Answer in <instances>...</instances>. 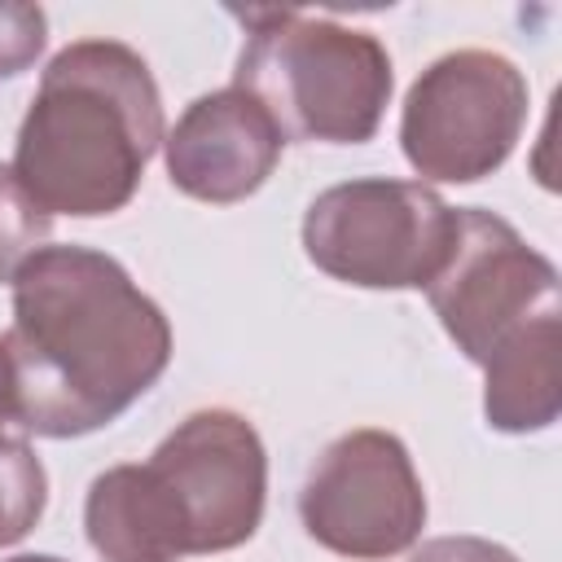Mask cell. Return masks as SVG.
I'll return each mask as SVG.
<instances>
[{"label": "cell", "mask_w": 562, "mask_h": 562, "mask_svg": "<svg viewBox=\"0 0 562 562\" xmlns=\"http://www.w3.org/2000/svg\"><path fill=\"white\" fill-rule=\"evenodd\" d=\"M0 338L13 426L79 439L119 422L171 364V325L127 268L92 246H40L13 272Z\"/></svg>", "instance_id": "obj_1"}, {"label": "cell", "mask_w": 562, "mask_h": 562, "mask_svg": "<svg viewBox=\"0 0 562 562\" xmlns=\"http://www.w3.org/2000/svg\"><path fill=\"white\" fill-rule=\"evenodd\" d=\"M268 505V452L233 408L189 413L145 465H110L83 501L105 562H184L246 544Z\"/></svg>", "instance_id": "obj_2"}, {"label": "cell", "mask_w": 562, "mask_h": 562, "mask_svg": "<svg viewBox=\"0 0 562 562\" xmlns=\"http://www.w3.org/2000/svg\"><path fill=\"white\" fill-rule=\"evenodd\" d=\"M162 136L149 61L119 40H75L40 75L13 176L48 215H114L136 198Z\"/></svg>", "instance_id": "obj_3"}, {"label": "cell", "mask_w": 562, "mask_h": 562, "mask_svg": "<svg viewBox=\"0 0 562 562\" xmlns=\"http://www.w3.org/2000/svg\"><path fill=\"white\" fill-rule=\"evenodd\" d=\"M246 44L233 70L285 140L364 145L373 140L395 75L378 35L299 9H246Z\"/></svg>", "instance_id": "obj_4"}, {"label": "cell", "mask_w": 562, "mask_h": 562, "mask_svg": "<svg viewBox=\"0 0 562 562\" xmlns=\"http://www.w3.org/2000/svg\"><path fill=\"white\" fill-rule=\"evenodd\" d=\"M457 237V211L422 180H342L303 215L307 259L360 290H426Z\"/></svg>", "instance_id": "obj_5"}, {"label": "cell", "mask_w": 562, "mask_h": 562, "mask_svg": "<svg viewBox=\"0 0 562 562\" xmlns=\"http://www.w3.org/2000/svg\"><path fill=\"white\" fill-rule=\"evenodd\" d=\"M527 123V79L492 48L435 57L400 110V149L422 180L474 184L505 167Z\"/></svg>", "instance_id": "obj_6"}, {"label": "cell", "mask_w": 562, "mask_h": 562, "mask_svg": "<svg viewBox=\"0 0 562 562\" xmlns=\"http://www.w3.org/2000/svg\"><path fill=\"white\" fill-rule=\"evenodd\" d=\"M426 299L457 351L479 369L536 325L562 316L558 268L509 220L483 206H457V237Z\"/></svg>", "instance_id": "obj_7"}, {"label": "cell", "mask_w": 562, "mask_h": 562, "mask_svg": "<svg viewBox=\"0 0 562 562\" xmlns=\"http://www.w3.org/2000/svg\"><path fill=\"white\" fill-rule=\"evenodd\" d=\"M303 531L351 562H386L417 544L426 527V492L413 457L391 430L338 435L299 492Z\"/></svg>", "instance_id": "obj_8"}, {"label": "cell", "mask_w": 562, "mask_h": 562, "mask_svg": "<svg viewBox=\"0 0 562 562\" xmlns=\"http://www.w3.org/2000/svg\"><path fill=\"white\" fill-rule=\"evenodd\" d=\"M285 136L241 88H220L184 105L176 127L162 136L167 176L184 198L228 206L263 189L277 171Z\"/></svg>", "instance_id": "obj_9"}, {"label": "cell", "mask_w": 562, "mask_h": 562, "mask_svg": "<svg viewBox=\"0 0 562 562\" xmlns=\"http://www.w3.org/2000/svg\"><path fill=\"white\" fill-rule=\"evenodd\" d=\"M558 321L536 325L522 342L501 351L483 369V417L501 435L549 430L562 413V369H558Z\"/></svg>", "instance_id": "obj_10"}, {"label": "cell", "mask_w": 562, "mask_h": 562, "mask_svg": "<svg viewBox=\"0 0 562 562\" xmlns=\"http://www.w3.org/2000/svg\"><path fill=\"white\" fill-rule=\"evenodd\" d=\"M48 505V474L44 461L26 439L0 443V549L18 544Z\"/></svg>", "instance_id": "obj_11"}, {"label": "cell", "mask_w": 562, "mask_h": 562, "mask_svg": "<svg viewBox=\"0 0 562 562\" xmlns=\"http://www.w3.org/2000/svg\"><path fill=\"white\" fill-rule=\"evenodd\" d=\"M53 215L18 184L13 167L0 162V281H13V272L48 241Z\"/></svg>", "instance_id": "obj_12"}, {"label": "cell", "mask_w": 562, "mask_h": 562, "mask_svg": "<svg viewBox=\"0 0 562 562\" xmlns=\"http://www.w3.org/2000/svg\"><path fill=\"white\" fill-rule=\"evenodd\" d=\"M48 44V18L40 4L0 0V79H18Z\"/></svg>", "instance_id": "obj_13"}, {"label": "cell", "mask_w": 562, "mask_h": 562, "mask_svg": "<svg viewBox=\"0 0 562 562\" xmlns=\"http://www.w3.org/2000/svg\"><path fill=\"white\" fill-rule=\"evenodd\" d=\"M408 562H518L505 544L483 536H435Z\"/></svg>", "instance_id": "obj_14"}, {"label": "cell", "mask_w": 562, "mask_h": 562, "mask_svg": "<svg viewBox=\"0 0 562 562\" xmlns=\"http://www.w3.org/2000/svg\"><path fill=\"white\" fill-rule=\"evenodd\" d=\"M13 426V408H9V382H4V360H0V443L9 439Z\"/></svg>", "instance_id": "obj_15"}, {"label": "cell", "mask_w": 562, "mask_h": 562, "mask_svg": "<svg viewBox=\"0 0 562 562\" xmlns=\"http://www.w3.org/2000/svg\"><path fill=\"white\" fill-rule=\"evenodd\" d=\"M4 562H66V558H53V553H18V558H4Z\"/></svg>", "instance_id": "obj_16"}]
</instances>
